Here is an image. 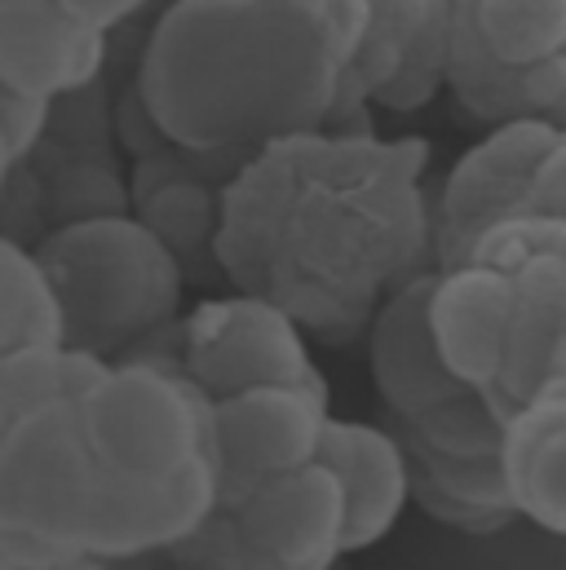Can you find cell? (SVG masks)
<instances>
[{"mask_svg": "<svg viewBox=\"0 0 566 570\" xmlns=\"http://www.w3.org/2000/svg\"><path fill=\"white\" fill-rule=\"evenodd\" d=\"M442 89L482 125L566 111V0H451Z\"/></svg>", "mask_w": 566, "mask_h": 570, "instance_id": "3957f363", "label": "cell"}, {"mask_svg": "<svg viewBox=\"0 0 566 570\" xmlns=\"http://www.w3.org/2000/svg\"><path fill=\"white\" fill-rule=\"evenodd\" d=\"M451 0H372L363 40L341 76L332 125L354 120L368 102L386 111H417L447 71Z\"/></svg>", "mask_w": 566, "mask_h": 570, "instance_id": "30bf717a", "label": "cell"}, {"mask_svg": "<svg viewBox=\"0 0 566 570\" xmlns=\"http://www.w3.org/2000/svg\"><path fill=\"white\" fill-rule=\"evenodd\" d=\"M319 464L332 469L345 504V553L377 549L412 504V469L394 429L332 416Z\"/></svg>", "mask_w": 566, "mask_h": 570, "instance_id": "4fadbf2b", "label": "cell"}, {"mask_svg": "<svg viewBox=\"0 0 566 570\" xmlns=\"http://www.w3.org/2000/svg\"><path fill=\"white\" fill-rule=\"evenodd\" d=\"M0 570H13V562H9V549H4V535H0Z\"/></svg>", "mask_w": 566, "mask_h": 570, "instance_id": "83f0119b", "label": "cell"}, {"mask_svg": "<svg viewBox=\"0 0 566 570\" xmlns=\"http://www.w3.org/2000/svg\"><path fill=\"white\" fill-rule=\"evenodd\" d=\"M429 275L433 271H417L399 287H390V296H381V305L372 314V332H368L372 381H377V394L386 399V407L394 412L399 425H408L424 412L451 403L456 394H465V385L451 381L447 367L438 363V350H433L429 327H424Z\"/></svg>", "mask_w": 566, "mask_h": 570, "instance_id": "5bb4252c", "label": "cell"}, {"mask_svg": "<svg viewBox=\"0 0 566 570\" xmlns=\"http://www.w3.org/2000/svg\"><path fill=\"white\" fill-rule=\"evenodd\" d=\"M217 509H222V487H217L213 460H199L159 482H107L103 478V491H98V504L85 531V553L107 567L173 553Z\"/></svg>", "mask_w": 566, "mask_h": 570, "instance_id": "8fae6325", "label": "cell"}, {"mask_svg": "<svg viewBox=\"0 0 566 570\" xmlns=\"http://www.w3.org/2000/svg\"><path fill=\"white\" fill-rule=\"evenodd\" d=\"M403 451L412 469V500L429 518L456 531H474V535H487L514 522L496 460H442V455L412 451V446Z\"/></svg>", "mask_w": 566, "mask_h": 570, "instance_id": "ac0fdd59", "label": "cell"}, {"mask_svg": "<svg viewBox=\"0 0 566 570\" xmlns=\"http://www.w3.org/2000/svg\"><path fill=\"white\" fill-rule=\"evenodd\" d=\"M103 363L76 350H27V354H4L0 358V442L9 429L27 421L31 412L76 399Z\"/></svg>", "mask_w": 566, "mask_h": 570, "instance_id": "ffe728a7", "label": "cell"}, {"mask_svg": "<svg viewBox=\"0 0 566 570\" xmlns=\"http://www.w3.org/2000/svg\"><path fill=\"white\" fill-rule=\"evenodd\" d=\"M554 253H566V217H509V222L478 230L456 262H474V266L514 275L518 266H527L536 257H554Z\"/></svg>", "mask_w": 566, "mask_h": 570, "instance_id": "7402d4cb", "label": "cell"}, {"mask_svg": "<svg viewBox=\"0 0 566 570\" xmlns=\"http://www.w3.org/2000/svg\"><path fill=\"white\" fill-rule=\"evenodd\" d=\"M107 62V36L71 22L53 4L0 22V85L27 102L53 107L85 94Z\"/></svg>", "mask_w": 566, "mask_h": 570, "instance_id": "e0dca14e", "label": "cell"}, {"mask_svg": "<svg viewBox=\"0 0 566 570\" xmlns=\"http://www.w3.org/2000/svg\"><path fill=\"white\" fill-rule=\"evenodd\" d=\"M9 173H13V155H9V142H4V134H0V190H4Z\"/></svg>", "mask_w": 566, "mask_h": 570, "instance_id": "4316f807", "label": "cell"}, {"mask_svg": "<svg viewBox=\"0 0 566 570\" xmlns=\"http://www.w3.org/2000/svg\"><path fill=\"white\" fill-rule=\"evenodd\" d=\"M53 570H111V567L98 562V558H89V553H76V558H67L62 567H53Z\"/></svg>", "mask_w": 566, "mask_h": 570, "instance_id": "484cf974", "label": "cell"}, {"mask_svg": "<svg viewBox=\"0 0 566 570\" xmlns=\"http://www.w3.org/2000/svg\"><path fill=\"white\" fill-rule=\"evenodd\" d=\"M98 491L103 473L85 446L76 399L31 412L0 442V535L67 558L85 553Z\"/></svg>", "mask_w": 566, "mask_h": 570, "instance_id": "52a82bcc", "label": "cell"}, {"mask_svg": "<svg viewBox=\"0 0 566 570\" xmlns=\"http://www.w3.org/2000/svg\"><path fill=\"white\" fill-rule=\"evenodd\" d=\"M345 553V504L328 464H305L217 509L182 549L195 570H332Z\"/></svg>", "mask_w": 566, "mask_h": 570, "instance_id": "5b68a950", "label": "cell"}, {"mask_svg": "<svg viewBox=\"0 0 566 570\" xmlns=\"http://www.w3.org/2000/svg\"><path fill=\"white\" fill-rule=\"evenodd\" d=\"M514 279L491 266L456 262L433 266L424 296V327L438 350V363L465 390L491 399L505 354V323H509Z\"/></svg>", "mask_w": 566, "mask_h": 570, "instance_id": "7c38bea8", "label": "cell"}, {"mask_svg": "<svg viewBox=\"0 0 566 570\" xmlns=\"http://www.w3.org/2000/svg\"><path fill=\"white\" fill-rule=\"evenodd\" d=\"M45 129H49V107L27 102V98H18V94H9V89L0 85V134H4V142H9L13 164H22V159L40 146Z\"/></svg>", "mask_w": 566, "mask_h": 570, "instance_id": "603a6c76", "label": "cell"}, {"mask_svg": "<svg viewBox=\"0 0 566 570\" xmlns=\"http://www.w3.org/2000/svg\"><path fill=\"white\" fill-rule=\"evenodd\" d=\"M332 421L328 381L314 385H257L208 403V446L217 464L222 509L319 460Z\"/></svg>", "mask_w": 566, "mask_h": 570, "instance_id": "9c48e42d", "label": "cell"}, {"mask_svg": "<svg viewBox=\"0 0 566 570\" xmlns=\"http://www.w3.org/2000/svg\"><path fill=\"white\" fill-rule=\"evenodd\" d=\"M173 350L164 354L208 403L257 390V385H314L323 381L305 327L266 296L235 292L208 296L173 327Z\"/></svg>", "mask_w": 566, "mask_h": 570, "instance_id": "ba28073f", "label": "cell"}, {"mask_svg": "<svg viewBox=\"0 0 566 570\" xmlns=\"http://www.w3.org/2000/svg\"><path fill=\"white\" fill-rule=\"evenodd\" d=\"M491 403L500 412L566 381V253L518 266Z\"/></svg>", "mask_w": 566, "mask_h": 570, "instance_id": "9a60e30c", "label": "cell"}, {"mask_svg": "<svg viewBox=\"0 0 566 570\" xmlns=\"http://www.w3.org/2000/svg\"><path fill=\"white\" fill-rule=\"evenodd\" d=\"M49 0H0V22L4 18H22V13H36V9H45Z\"/></svg>", "mask_w": 566, "mask_h": 570, "instance_id": "d4e9b609", "label": "cell"}, {"mask_svg": "<svg viewBox=\"0 0 566 570\" xmlns=\"http://www.w3.org/2000/svg\"><path fill=\"white\" fill-rule=\"evenodd\" d=\"M500 421H505V412L487 394L465 390L451 403H442V407L424 412L417 421L399 425L394 433H399L403 446L442 455V460H496Z\"/></svg>", "mask_w": 566, "mask_h": 570, "instance_id": "44dd1931", "label": "cell"}, {"mask_svg": "<svg viewBox=\"0 0 566 570\" xmlns=\"http://www.w3.org/2000/svg\"><path fill=\"white\" fill-rule=\"evenodd\" d=\"M58 13H67L71 22L98 31V36H111L116 27H125L129 18H138L150 0H49Z\"/></svg>", "mask_w": 566, "mask_h": 570, "instance_id": "cb8c5ba5", "label": "cell"}, {"mask_svg": "<svg viewBox=\"0 0 566 570\" xmlns=\"http://www.w3.org/2000/svg\"><path fill=\"white\" fill-rule=\"evenodd\" d=\"M368 9L372 0H173L142 49V116L182 155L319 134Z\"/></svg>", "mask_w": 566, "mask_h": 570, "instance_id": "6da1fadb", "label": "cell"}, {"mask_svg": "<svg viewBox=\"0 0 566 570\" xmlns=\"http://www.w3.org/2000/svg\"><path fill=\"white\" fill-rule=\"evenodd\" d=\"M27 350H62V314L36 253L0 235V358Z\"/></svg>", "mask_w": 566, "mask_h": 570, "instance_id": "d6986e66", "label": "cell"}, {"mask_svg": "<svg viewBox=\"0 0 566 570\" xmlns=\"http://www.w3.org/2000/svg\"><path fill=\"white\" fill-rule=\"evenodd\" d=\"M173 570H195V567H173Z\"/></svg>", "mask_w": 566, "mask_h": 570, "instance_id": "f1b7e54d", "label": "cell"}, {"mask_svg": "<svg viewBox=\"0 0 566 570\" xmlns=\"http://www.w3.org/2000/svg\"><path fill=\"white\" fill-rule=\"evenodd\" d=\"M509 217H566V134L554 120H509L487 129L442 177L429 213V248L451 266L465 244Z\"/></svg>", "mask_w": 566, "mask_h": 570, "instance_id": "8992f818", "label": "cell"}, {"mask_svg": "<svg viewBox=\"0 0 566 570\" xmlns=\"http://www.w3.org/2000/svg\"><path fill=\"white\" fill-rule=\"evenodd\" d=\"M76 421L107 482H159L213 460L208 399L164 354L103 363L76 394Z\"/></svg>", "mask_w": 566, "mask_h": 570, "instance_id": "277c9868", "label": "cell"}, {"mask_svg": "<svg viewBox=\"0 0 566 570\" xmlns=\"http://www.w3.org/2000/svg\"><path fill=\"white\" fill-rule=\"evenodd\" d=\"M509 513L563 535L566 531V381L518 403L500 421L496 446Z\"/></svg>", "mask_w": 566, "mask_h": 570, "instance_id": "2e32d148", "label": "cell"}, {"mask_svg": "<svg viewBox=\"0 0 566 570\" xmlns=\"http://www.w3.org/2000/svg\"><path fill=\"white\" fill-rule=\"evenodd\" d=\"M31 253L58 296L62 345L76 354L125 358L182 314L186 275L134 213L62 222Z\"/></svg>", "mask_w": 566, "mask_h": 570, "instance_id": "7a4b0ae2", "label": "cell"}]
</instances>
